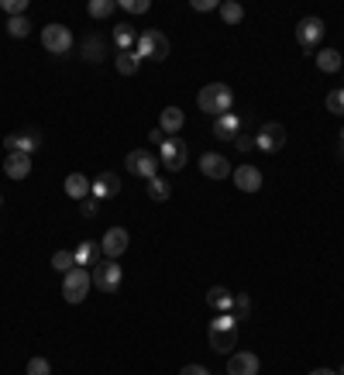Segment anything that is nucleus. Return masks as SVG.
<instances>
[{
  "label": "nucleus",
  "instance_id": "obj_1",
  "mask_svg": "<svg viewBox=\"0 0 344 375\" xmlns=\"http://www.w3.org/2000/svg\"><path fill=\"white\" fill-rule=\"evenodd\" d=\"M196 104H200V111L203 114H231V104H234V93H231V86L227 83H207L200 90V97H196Z\"/></svg>",
  "mask_w": 344,
  "mask_h": 375
},
{
  "label": "nucleus",
  "instance_id": "obj_2",
  "mask_svg": "<svg viewBox=\"0 0 344 375\" xmlns=\"http://www.w3.org/2000/svg\"><path fill=\"white\" fill-rule=\"evenodd\" d=\"M238 344V320L231 313H220L217 320H210V351L227 355Z\"/></svg>",
  "mask_w": 344,
  "mask_h": 375
},
{
  "label": "nucleus",
  "instance_id": "obj_3",
  "mask_svg": "<svg viewBox=\"0 0 344 375\" xmlns=\"http://www.w3.org/2000/svg\"><path fill=\"white\" fill-rule=\"evenodd\" d=\"M134 52H138V59H152V62H162V59H169V38L162 35V31H141L138 35V45H134Z\"/></svg>",
  "mask_w": 344,
  "mask_h": 375
},
{
  "label": "nucleus",
  "instance_id": "obj_4",
  "mask_svg": "<svg viewBox=\"0 0 344 375\" xmlns=\"http://www.w3.org/2000/svg\"><path fill=\"white\" fill-rule=\"evenodd\" d=\"M89 286H93V276H89V269H83V265H76L73 272L62 276V296H66V303H83Z\"/></svg>",
  "mask_w": 344,
  "mask_h": 375
},
{
  "label": "nucleus",
  "instance_id": "obj_5",
  "mask_svg": "<svg viewBox=\"0 0 344 375\" xmlns=\"http://www.w3.org/2000/svg\"><path fill=\"white\" fill-rule=\"evenodd\" d=\"M89 276H93V286H96L100 292H117L121 290V283H124V272H121V265H117L114 258H103Z\"/></svg>",
  "mask_w": 344,
  "mask_h": 375
},
{
  "label": "nucleus",
  "instance_id": "obj_6",
  "mask_svg": "<svg viewBox=\"0 0 344 375\" xmlns=\"http://www.w3.org/2000/svg\"><path fill=\"white\" fill-rule=\"evenodd\" d=\"M186 162H189V148H186L182 138H166L159 145V166H166L169 172H179V169H186Z\"/></svg>",
  "mask_w": 344,
  "mask_h": 375
},
{
  "label": "nucleus",
  "instance_id": "obj_7",
  "mask_svg": "<svg viewBox=\"0 0 344 375\" xmlns=\"http://www.w3.org/2000/svg\"><path fill=\"white\" fill-rule=\"evenodd\" d=\"M3 148L7 152H24V155H35L42 148V131L38 127H21V131H10L3 138Z\"/></svg>",
  "mask_w": 344,
  "mask_h": 375
},
{
  "label": "nucleus",
  "instance_id": "obj_8",
  "mask_svg": "<svg viewBox=\"0 0 344 375\" xmlns=\"http://www.w3.org/2000/svg\"><path fill=\"white\" fill-rule=\"evenodd\" d=\"M42 45L52 55H66L73 48V31L66 24H45L42 28Z\"/></svg>",
  "mask_w": 344,
  "mask_h": 375
},
{
  "label": "nucleus",
  "instance_id": "obj_9",
  "mask_svg": "<svg viewBox=\"0 0 344 375\" xmlns=\"http://www.w3.org/2000/svg\"><path fill=\"white\" fill-rule=\"evenodd\" d=\"M124 162H128L131 176H141L145 183H148V179H155V172H159V159H155V155H148L145 148H134V152H128V159H124Z\"/></svg>",
  "mask_w": 344,
  "mask_h": 375
},
{
  "label": "nucleus",
  "instance_id": "obj_10",
  "mask_svg": "<svg viewBox=\"0 0 344 375\" xmlns=\"http://www.w3.org/2000/svg\"><path fill=\"white\" fill-rule=\"evenodd\" d=\"M282 145H286V127L279 121L261 125V131L255 134V148H261V152H279Z\"/></svg>",
  "mask_w": 344,
  "mask_h": 375
},
{
  "label": "nucleus",
  "instance_id": "obj_11",
  "mask_svg": "<svg viewBox=\"0 0 344 375\" xmlns=\"http://www.w3.org/2000/svg\"><path fill=\"white\" fill-rule=\"evenodd\" d=\"M320 38H324V21H320V17H313V14H310V17H303L300 24H296V42L303 45V52H306V55H310V48L320 42Z\"/></svg>",
  "mask_w": 344,
  "mask_h": 375
},
{
  "label": "nucleus",
  "instance_id": "obj_12",
  "mask_svg": "<svg viewBox=\"0 0 344 375\" xmlns=\"http://www.w3.org/2000/svg\"><path fill=\"white\" fill-rule=\"evenodd\" d=\"M200 172L207 176V179H227L234 169L231 162L224 159V155H217V152H207V155H200Z\"/></svg>",
  "mask_w": 344,
  "mask_h": 375
},
{
  "label": "nucleus",
  "instance_id": "obj_13",
  "mask_svg": "<svg viewBox=\"0 0 344 375\" xmlns=\"http://www.w3.org/2000/svg\"><path fill=\"white\" fill-rule=\"evenodd\" d=\"M100 248H103V255H107V258H114V262H117V258L128 251V231H124V227H110V231L103 234Z\"/></svg>",
  "mask_w": 344,
  "mask_h": 375
},
{
  "label": "nucleus",
  "instance_id": "obj_14",
  "mask_svg": "<svg viewBox=\"0 0 344 375\" xmlns=\"http://www.w3.org/2000/svg\"><path fill=\"white\" fill-rule=\"evenodd\" d=\"M3 172H7V179H28V176H31V155H24V152H7V155H3Z\"/></svg>",
  "mask_w": 344,
  "mask_h": 375
},
{
  "label": "nucleus",
  "instance_id": "obj_15",
  "mask_svg": "<svg viewBox=\"0 0 344 375\" xmlns=\"http://www.w3.org/2000/svg\"><path fill=\"white\" fill-rule=\"evenodd\" d=\"M258 369H261V362L252 351H234L227 358V375H258Z\"/></svg>",
  "mask_w": 344,
  "mask_h": 375
},
{
  "label": "nucleus",
  "instance_id": "obj_16",
  "mask_svg": "<svg viewBox=\"0 0 344 375\" xmlns=\"http://www.w3.org/2000/svg\"><path fill=\"white\" fill-rule=\"evenodd\" d=\"M231 176H234V186H238L241 193H258V190H261V172H258L255 166H238Z\"/></svg>",
  "mask_w": 344,
  "mask_h": 375
},
{
  "label": "nucleus",
  "instance_id": "obj_17",
  "mask_svg": "<svg viewBox=\"0 0 344 375\" xmlns=\"http://www.w3.org/2000/svg\"><path fill=\"white\" fill-rule=\"evenodd\" d=\"M238 134H241V118H238L234 111L214 118V138H220V141H234Z\"/></svg>",
  "mask_w": 344,
  "mask_h": 375
},
{
  "label": "nucleus",
  "instance_id": "obj_18",
  "mask_svg": "<svg viewBox=\"0 0 344 375\" xmlns=\"http://www.w3.org/2000/svg\"><path fill=\"white\" fill-rule=\"evenodd\" d=\"M117 193H121V179L114 172H100L93 179V197L96 200H107V197H117Z\"/></svg>",
  "mask_w": 344,
  "mask_h": 375
},
{
  "label": "nucleus",
  "instance_id": "obj_19",
  "mask_svg": "<svg viewBox=\"0 0 344 375\" xmlns=\"http://www.w3.org/2000/svg\"><path fill=\"white\" fill-rule=\"evenodd\" d=\"M80 52H83L86 62H93V66H96V62H103V55H107V38H103V35H86Z\"/></svg>",
  "mask_w": 344,
  "mask_h": 375
},
{
  "label": "nucleus",
  "instance_id": "obj_20",
  "mask_svg": "<svg viewBox=\"0 0 344 375\" xmlns=\"http://www.w3.org/2000/svg\"><path fill=\"white\" fill-rule=\"evenodd\" d=\"M207 303L214 306L217 313H231V310H234V292L227 290V286H210V292H207Z\"/></svg>",
  "mask_w": 344,
  "mask_h": 375
},
{
  "label": "nucleus",
  "instance_id": "obj_21",
  "mask_svg": "<svg viewBox=\"0 0 344 375\" xmlns=\"http://www.w3.org/2000/svg\"><path fill=\"white\" fill-rule=\"evenodd\" d=\"M182 125H186V114H182L179 107H166L162 118H159V131L169 134V138H175V131H179Z\"/></svg>",
  "mask_w": 344,
  "mask_h": 375
},
{
  "label": "nucleus",
  "instance_id": "obj_22",
  "mask_svg": "<svg viewBox=\"0 0 344 375\" xmlns=\"http://www.w3.org/2000/svg\"><path fill=\"white\" fill-rule=\"evenodd\" d=\"M73 255H76V265H83V269H86V265H93V269H96V265H100V255H103V248H100L96 241H80Z\"/></svg>",
  "mask_w": 344,
  "mask_h": 375
},
{
  "label": "nucleus",
  "instance_id": "obj_23",
  "mask_svg": "<svg viewBox=\"0 0 344 375\" xmlns=\"http://www.w3.org/2000/svg\"><path fill=\"white\" fill-rule=\"evenodd\" d=\"M66 193L73 197V200H83L93 193V183L86 179L83 172H73V176H66Z\"/></svg>",
  "mask_w": 344,
  "mask_h": 375
},
{
  "label": "nucleus",
  "instance_id": "obj_24",
  "mask_svg": "<svg viewBox=\"0 0 344 375\" xmlns=\"http://www.w3.org/2000/svg\"><path fill=\"white\" fill-rule=\"evenodd\" d=\"M317 69H320V73H341L344 69L341 52H338V48H320V52H317Z\"/></svg>",
  "mask_w": 344,
  "mask_h": 375
},
{
  "label": "nucleus",
  "instance_id": "obj_25",
  "mask_svg": "<svg viewBox=\"0 0 344 375\" xmlns=\"http://www.w3.org/2000/svg\"><path fill=\"white\" fill-rule=\"evenodd\" d=\"M114 42H117V52H134V45H138V31H134V24H131V21H121V24H117Z\"/></svg>",
  "mask_w": 344,
  "mask_h": 375
},
{
  "label": "nucleus",
  "instance_id": "obj_26",
  "mask_svg": "<svg viewBox=\"0 0 344 375\" xmlns=\"http://www.w3.org/2000/svg\"><path fill=\"white\" fill-rule=\"evenodd\" d=\"M145 190H148V197H152L155 204H166V200L172 197V186L166 183V179H159V176H155V179H148V183H145Z\"/></svg>",
  "mask_w": 344,
  "mask_h": 375
},
{
  "label": "nucleus",
  "instance_id": "obj_27",
  "mask_svg": "<svg viewBox=\"0 0 344 375\" xmlns=\"http://www.w3.org/2000/svg\"><path fill=\"white\" fill-rule=\"evenodd\" d=\"M217 10H220V17H224L227 24H241V17H245V7H241L238 0H224Z\"/></svg>",
  "mask_w": 344,
  "mask_h": 375
},
{
  "label": "nucleus",
  "instance_id": "obj_28",
  "mask_svg": "<svg viewBox=\"0 0 344 375\" xmlns=\"http://www.w3.org/2000/svg\"><path fill=\"white\" fill-rule=\"evenodd\" d=\"M138 66H141L138 52H117V73H121V76H134Z\"/></svg>",
  "mask_w": 344,
  "mask_h": 375
},
{
  "label": "nucleus",
  "instance_id": "obj_29",
  "mask_svg": "<svg viewBox=\"0 0 344 375\" xmlns=\"http://www.w3.org/2000/svg\"><path fill=\"white\" fill-rule=\"evenodd\" d=\"M7 35L10 38H28L31 35V21L21 14V17H7Z\"/></svg>",
  "mask_w": 344,
  "mask_h": 375
},
{
  "label": "nucleus",
  "instance_id": "obj_30",
  "mask_svg": "<svg viewBox=\"0 0 344 375\" xmlns=\"http://www.w3.org/2000/svg\"><path fill=\"white\" fill-rule=\"evenodd\" d=\"M52 269H55V272H62V276H66V272H73V269H76V255H73V251H55V255H52Z\"/></svg>",
  "mask_w": 344,
  "mask_h": 375
},
{
  "label": "nucleus",
  "instance_id": "obj_31",
  "mask_svg": "<svg viewBox=\"0 0 344 375\" xmlns=\"http://www.w3.org/2000/svg\"><path fill=\"white\" fill-rule=\"evenodd\" d=\"M89 17H110L114 10H117V3L114 0H89Z\"/></svg>",
  "mask_w": 344,
  "mask_h": 375
},
{
  "label": "nucleus",
  "instance_id": "obj_32",
  "mask_svg": "<svg viewBox=\"0 0 344 375\" xmlns=\"http://www.w3.org/2000/svg\"><path fill=\"white\" fill-rule=\"evenodd\" d=\"M248 313H252V299L241 292V296H234V310H231V317L234 320H248Z\"/></svg>",
  "mask_w": 344,
  "mask_h": 375
},
{
  "label": "nucleus",
  "instance_id": "obj_33",
  "mask_svg": "<svg viewBox=\"0 0 344 375\" xmlns=\"http://www.w3.org/2000/svg\"><path fill=\"white\" fill-rule=\"evenodd\" d=\"M0 10H3L7 17H21V14L28 10V0H3V3H0Z\"/></svg>",
  "mask_w": 344,
  "mask_h": 375
},
{
  "label": "nucleus",
  "instance_id": "obj_34",
  "mask_svg": "<svg viewBox=\"0 0 344 375\" xmlns=\"http://www.w3.org/2000/svg\"><path fill=\"white\" fill-rule=\"evenodd\" d=\"M80 213H83L86 220H93V217L100 213V200H96L93 193H89V197H83V200H80Z\"/></svg>",
  "mask_w": 344,
  "mask_h": 375
},
{
  "label": "nucleus",
  "instance_id": "obj_35",
  "mask_svg": "<svg viewBox=\"0 0 344 375\" xmlns=\"http://www.w3.org/2000/svg\"><path fill=\"white\" fill-rule=\"evenodd\" d=\"M327 111H331V114H344V86L327 93Z\"/></svg>",
  "mask_w": 344,
  "mask_h": 375
},
{
  "label": "nucleus",
  "instance_id": "obj_36",
  "mask_svg": "<svg viewBox=\"0 0 344 375\" xmlns=\"http://www.w3.org/2000/svg\"><path fill=\"white\" fill-rule=\"evenodd\" d=\"M117 7H121V10H128V14H148V7H152V3H148V0H121Z\"/></svg>",
  "mask_w": 344,
  "mask_h": 375
},
{
  "label": "nucleus",
  "instance_id": "obj_37",
  "mask_svg": "<svg viewBox=\"0 0 344 375\" xmlns=\"http://www.w3.org/2000/svg\"><path fill=\"white\" fill-rule=\"evenodd\" d=\"M28 375H52V365L45 358H31L28 362Z\"/></svg>",
  "mask_w": 344,
  "mask_h": 375
},
{
  "label": "nucleus",
  "instance_id": "obj_38",
  "mask_svg": "<svg viewBox=\"0 0 344 375\" xmlns=\"http://www.w3.org/2000/svg\"><path fill=\"white\" fill-rule=\"evenodd\" d=\"M234 148H238V152H252V148H255V134H245V131H241V134L234 138Z\"/></svg>",
  "mask_w": 344,
  "mask_h": 375
},
{
  "label": "nucleus",
  "instance_id": "obj_39",
  "mask_svg": "<svg viewBox=\"0 0 344 375\" xmlns=\"http://www.w3.org/2000/svg\"><path fill=\"white\" fill-rule=\"evenodd\" d=\"M217 7H220V3H214V0H193V10H200V14H210Z\"/></svg>",
  "mask_w": 344,
  "mask_h": 375
},
{
  "label": "nucleus",
  "instance_id": "obj_40",
  "mask_svg": "<svg viewBox=\"0 0 344 375\" xmlns=\"http://www.w3.org/2000/svg\"><path fill=\"white\" fill-rule=\"evenodd\" d=\"M179 375H210V372H207L203 365H186V369H182Z\"/></svg>",
  "mask_w": 344,
  "mask_h": 375
},
{
  "label": "nucleus",
  "instance_id": "obj_41",
  "mask_svg": "<svg viewBox=\"0 0 344 375\" xmlns=\"http://www.w3.org/2000/svg\"><path fill=\"white\" fill-rule=\"evenodd\" d=\"M162 141H166V134H162V131L155 127V131H152V145H162Z\"/></svg>",
  "mask_w": 344,
  "mask_h": 375
},
{
  "label": "nucleus",
  "instance_id": "obj_42",
  "mask_svg": "<svg viewBox=\"0 0 344 375\" xmlns=\"http://www.w3.org/2000/svg\"><path fill=\"white\" fill-rule=\"evenodd\" d=\"M310 375H338V372H334V369H313Z\"/></svg>",
  "mask_w": 344,
  "mask_h": 375
},
{
  "label": "nucleus",
  "instance_id": "obj_43",
  "mask_svg": "<svg viewBox=\"0 0 344 375\" xmlns=\"http://www.w3.org/2000/svg\"><path fill=\"white\" fill-rule=\"evenodd\" d=\"M338 152H341V159H344V127H341V145H338Z\"/></svg>",
  "mask_w": 344,
  "mask_h": 375
},
{
  "label": "nucleus",
  "instance_id": "obj_44",
  "mask_svg": "<svg viewBox=\"0 0 344 375\" xmlns=\"http://www.w3.org/2000/svg\"><path fill=\"white\" fill-rule=\"evenodd\" d=\"M338 375H344V365H341V369H338Z\"/></svg>",
  "mask_w": 344,
  "mask_h": 375
},
{
  "label": "nucleus",
  "instance_id": "obj_45",
  "mask_svg": "<svg viewBox=\"0 0 344 375\" xmlns=\"http://www.w3.org/2000/svg\"><path fill=\"white\" fill-rule=\"evenodd\" d=\"M0 207H3V197H0Z\"/></svg>",
  "mask_w": 344,
  "mask_h": 375
},
{
  "label": "nucleus",
  "instance_id": "obj_46",
  "mask_svg": "<svg viewBox=\"0 0 344 375\" xmlns=\"http://www.w3.org/2000/svg\"><path fill=\"white\" fill-rule=\"evenodd\" d=\"M341 76H344V69H341Z\"/></svg>",
  "mask_w": 344,
  "mask_h": 375
}]
</instances>
